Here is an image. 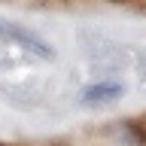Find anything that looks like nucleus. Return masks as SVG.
<instances>
[{
    "instance_id": "nucleus-2",
    "label": "nucleus",
    "mask_w": 146,
    "mask_h": 146,
    "mask_svg": "<svg viewBox=\"0 0 146 146\" xmlns=\"http://www.w3.org/2000/svg\"><path fill=\"white\" fill-rule=\"evenodd\" d=\"M119 94V85H94L85 91V100H113Z\"/></svg>"
},
{
    "instance_id": "nucleus-1",
    "label": "nucleus",
    "mask_w": 146,
    "mask_h": 146,
    "mask_svg": "<svg viewBox=\"0 0 146 146\" xmlns=\"http://www.w3.org/2000/svg\"><path fill=\"white\" fill-rule=\"evenodd\" d=\"M0 40H9V43H18L25 46V49H31V52H36L40 58H52V46H46L40 36L27 34V31H21V27H12V25H0Z\"/></svg>"
}]
</instances>
